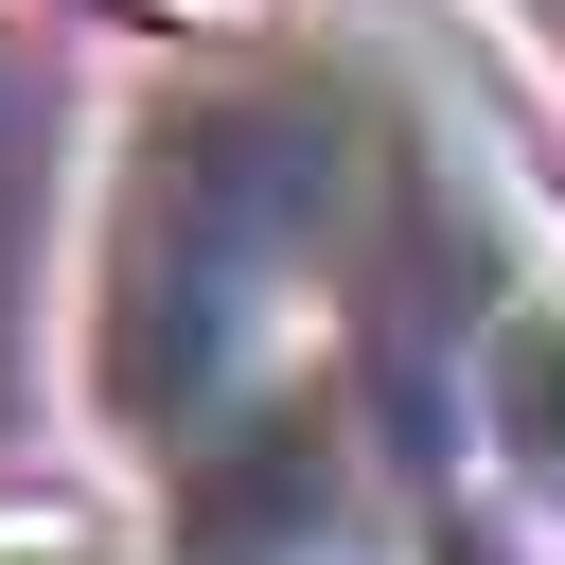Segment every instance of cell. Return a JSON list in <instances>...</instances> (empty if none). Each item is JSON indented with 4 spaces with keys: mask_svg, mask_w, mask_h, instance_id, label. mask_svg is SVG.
Segmentation results:
<instances>
[{
    "mask_svg": "<svg viewBox=\"0 0 565 565\" xmlns=\"http://www.w3.org/2000/svg\"><path fill=\"white\" fill-rule=\"evenodd\" d=\"M371 212V141L318 71H194L124 141L106 247H88V406L141 459H194L265 388H300L335 247Z\"/></svg>",
    "mask_w": 565,
    "mask_h": 565,
    "instance_id": "cell-1",
    "label": "cell"
},
{
    "mask_svg": "<svg viewBox=\"0 0 565 565\" xmlns=\"http://www.w3.org/2000/svg\"><path fill=\"white\" fill-rule=\"evenodd\" d=\"M459 424H477V477H494L530 530H565V265H530V282L477 318Z\"/></svg>",
    "mask_w": 565,
    "mask_h": 565,
    "instance_id": "cell-2",
    "label": "cell"
},
{
    "mask_svg": "<svg viewBox=\"0 0 565 565\" xmlns=\"http://www.w3.org/2000/svg\"><path fill=\"white\" fill-rule=\"evenodd\" d=\"M0 565H141L88 494H0Z\"/></svg>",
    "mask_w": 565,
    "mask_h": 565,
    "instance_id": "cell-3",
    "label": "cell"
},
{
    "mask_svg": "<svg viewBox=\"0 0 565 565\" xmlns=\"http://www.w3.org/2000/svg\"><path fill=\"white\" fill-rule=\"evenodd\" d=\"M494 18H512V35H565V0H494Z\"/></svg>",
    "mask_w": 565,
    "mask_h": 565,
    "instance_id": "cell-4",
    "label": "cell"
}]
</instances>
